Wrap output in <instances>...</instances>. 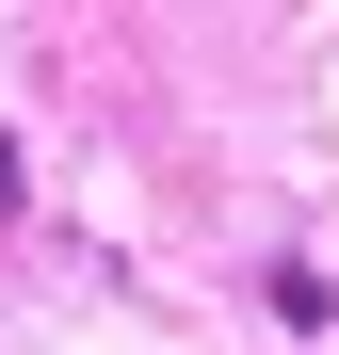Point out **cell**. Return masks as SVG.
<instances>
[{"label":"cell","instance_id":"cell-1","mask_svg":"<svg viewBox=\"0 0 339 355\" xmlns=\"http://www.w3.org/2000/svg\"><path fill=\"white\" fill-rule=\"evenodd\" d=\"M0 210H17V146H0Z\"/></svg>","mask_w":339,"mask_h":355}]
</instances>
